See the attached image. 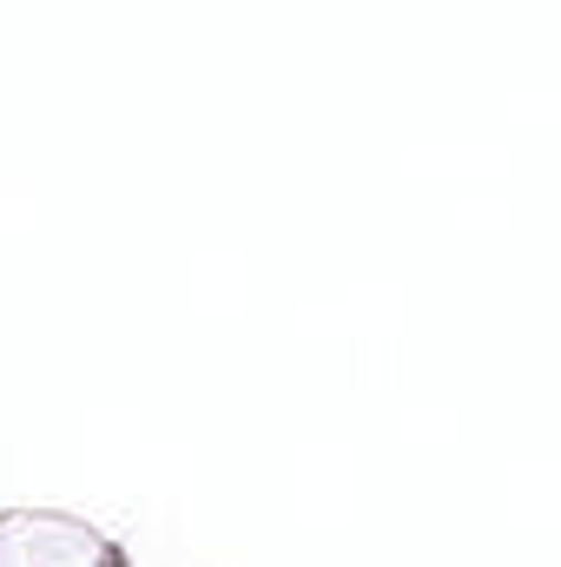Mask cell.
Returning a JSON list of instances; mask_svg holds the SVG:
<instances>
[{"mask_svg":"<svg viewBox=\"0 0 561 567\" xmlns=\"http://www.w3.org/2000/svg\"><path fill=\"white\" fill-rule=\"evenodd\" d=\"M0 567H120V555L60 515H13L0 522Z\"/></svg>","mask_w":561,"mask_h":567,"instance_id":"1","label":"cell"}]
</instances>
